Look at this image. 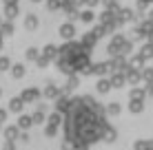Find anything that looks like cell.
Masks as SVG:
<instances>
[{
  "mask_svg": "<svg viewBox=\"0 0 153 150\" xmlns=\"http://www.w3.org/2000/svg\"><path fill=\"white\" fill-rule=\"evenodd\" d=\"M65 108V150H89L111 130L102 106L91 97H73L62 102Z\"/></svg>",
  "mask_w": 153,
  "mask_h": 150,
  "instance_id": "1",
  "label": "cell"
},
{
  "mask_svg": "<svg viewBox=\"0 0 153 150\" xmlns=\"http://www.w3.org/2000/svg\"><path fill=\"white\" fill-rule=\"evenodd\" d=\"M87 62H89V53H87V46L84 44H67L60 53V66L65 71H80L87 69Z\"/></svg>",
  "mask_w": 153,
  "mask_h": 150,
  "instance_id": "2",
  "label": "cell"
}]
</instances>
